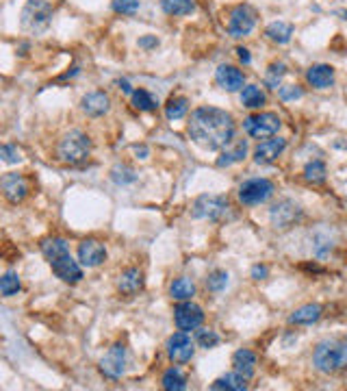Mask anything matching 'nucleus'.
Returning a JSON list of instances; mask_svg holds the SVG:
<instances>
[{"instance_id":"obj_1","label":"nucleus","mask_w":347,"mask_h":391,"mask_svg":"<svg viewBox=\"0 0 347 391\" xmlns=\"http://www.w3.org/2000/svg\"><path fill=\"white\" fill-rule=\"evenodd\" d=\"M187 133L193 144L204 150H224L228 144H233L237 124L228 111L217 107H197L191 111L187 122Z\"/></svg>"},{"instance_id":"obj_2","label":"nucleus","mask_w":347,"mask_h":391,"mask_svg":"<svg viewBox=\"0 0 347 391\" xmlns=\"http://www.w3.org/2000/svg\"><path fill=\"white\" fill-rule=\"evenodd\" d=\"M312 365L321 374H337L347 370V341L326 339L312 352Z\"/></svg>"},{"instance_id":"obj_3","label":"nucleus","mask_w":347,"mask_h":391,"mask_svg":"<svg viewBox=\"0 0 347 391\" xmlns=\"http://www.w3.org/2000/svg\"><path fill=\"white\" fill-rule=\"evenodd\" d=\"M57 155L63 163H70V166H78V163L87 161L91 155V139L80 133V130H70L68 135H63L59 141Z\"/></svg>"},{"instance_id":"obj_4","label":"nucleus","mask_w":347,"mask_h":391,"mask_svg":"<svg viewBox=\"0 0 347 391\" xmlns=\"http://www.w3.org/2000/svg\"><path fill=\"white\" fill-rule=\"evenodd\" d=\"M53 13H55V9H53L51 3H48V0H28V3L24 5V9H22L20 24H22L24 31L39 35V33H44L48 26H51Z\"/></svg>"},{"instance_id":"obj_5","label":"nucleus","mask_w":347,"mask_h":391,"mask_svg":"<svg viewBox=\"0 0 347 391\" xmlns=\"http://www.w3.org/2000/svg\"><path fill=\"white\" fill-rule=\"evenodd\" d=\"M280 126H283V120L278 118V113H272V111H258L254 116H247L243 120V130L252 139H269V137H276Z\"/></svg>"},{"instance_id":"obj_6","label":"nucleus","mask_w":347,"mask_h":391,"mask_svg":"<svg viewBox=\"0 0 347 391\" xmlns=\"http://www.w3.org/2000/svg\"><path fill=\"white\" fill-rule=\"evenodd\" d=\"M230 209V202L226 196H213V193H204L197 196L193 207H191V218L195 220H224Z\"/></svg>"},{"instance_id":"obj_7","label":"nucleus","mask_w":347,"mask_h":391,"mask_svg":"<svg viewBox=\"0 0 347 391\" xmlns=\"http://www.w3.org/2000/svg\"><path fill=\"white\" fill-rule=\"evenodd\" d=\"M256 20H258V13L254 7L250 5H237L233 11H230V18H228V35L233 40H243L247 37L250 33L254 31L256 26Z\"/></svg>"},{"instance_id":"obj_8","label":"nucleus","mask_w":347,"mask_h":391,"mask_svg":"<svg viewBox=\"0 0 347 391\" xmlns=\"http://www.w3.org/2000/svg\"><path fill=\"white\" fill-rule=\"evenodd\" d=\"M302 216H304L302 207L297 205L295 200H289V198L278 200L269 209V222H272L274 228H278V231H287V228L295 226L297 222L302 220Z\"/></svg>"},{"instance_id":"obj_9","label":"nucleus","mask_w":347,"mask_h":391,"mask_svg":"<svg viewBox=\"0 0 347 391\" xmlns=\"http://www.w3.org/2000/svg\"><path fill=\"white\" fill-rule=\"evenodd\" d=\"M276 187L269 178H250L239 187V200L247 207L263 205L274 196Z\"/></svg>"},{"instance_id":"obj_10","label":"nucleus","mask_w":347,"mask_h":391,"mask_svg":"<svg viewBox=\"0 0 347 391\" xmlns=\"http://www.w3.org/2000/svg\"><path fill=\"white\" fill-rule=\"evenodd\" d=\"M174 320H176L178 331L189 333V331H195V329H200V326H202L204 311H202V306H197L195 302L183 300L174 309Z\"/></svg>"},{"instance_id":"obj_11","label":"nucleus","mask_w":347,"mask_h":391,"mask_svg":"<svg viewBox=\"0 0 347 391\" xmlns=\"http://www.w3.org/2000/svg\"><path fill=\"white\" fill-rule=\"evenodd\" d=\"M126 365H128V350L124 344H113L100 361V370L109 379H120L126 372Z\"/></svg>"},{"instance_id":"obj_12","label":"nucleus","mask_w":347,"mask_h":391,"mask_svg":"<svg viewBox=\"0 0 347 391\" xmlns=\"http://www.w3.org/2000/svg\"><path fill=\"white\" fill-rule=\"evenodd\" d=\"M193 354H195V344H193V339L185 331H178V333H174L168 339V356H170V361L183 365V363L191 361Z\"/></svg>"},{"instance_id":"obj_13","label":"nucleus","mask_w":347,"mask_h":391,"mask_svg":"<svg viewBox=\"0 0 347 391\" xmlns=\"http://www.w3.org/2000/svg\"><path fill=\"white\" fill-rule=\"evenodd\" d=\"M51 268H53V274L57 279H61L63 283H78L82 279V268H80V261H74L70 252H65L61 257H57L55 261H51Z\"/></svg>"},{"instance_id":"obj_14","label":"nucleus","mask_w":347,"mask_h":391,"mask_svg":"<svg viewBox=\"0 0 347 391\" xmlns=\"http://www.w3.org/2000/svg\"><path fill=\"white\" fill-rule=\"evenodd\" d=\"M3 196L11 202V205H18L22 202L28 191H30V183L26 181V178L18 172H11V174H5L3 176Z\"/></svg>"},{"instance_id":"obj_15","label":"nucleus","mask_w":347,"mask_h":391,"mask_svg":"<svg viewBox=\"0 0 347 391\" xmlns=\"http://www.w3.org/2000/svg\"><path fill=\"white\" fill-rule=\"evenodd\" d=\"M78 261L85 268H98L107 261V248L98 239H85L78 243Z\"/></svg>"},{"instance_id":"obj_16","label":"nucleus","mask_w":347,"mask_h":391,"mask_svg":"<svg viewBox=\"0 0 347 391\" xmlns=\"http://www.w3.org/2000/svg\"><path fill=\"white\" fill-rule=\"evenodd\" d=\"M285 150H287V139L283 137L263 139L254 148V163H258V166H269V163H274Z\"/></svg>"},{"instance_id":"obj_17","label":"nucleus","mask_w":347,"mask_h":391,"mask_svg":"<svg viewBox=\"0 0 347 391\" xmlns=\"http://www.w3.org/2000/svg\"><path fill=\"white\" fill-rule=\"evenodd\" d=\"M215 83L224 92H241L245 87V74L235 65H220L215 72Z\"/></svg>"},{"instance_id":"obj_18","label":"nucleus","mask_w":347,"mask_h":391,"mask_svg":"<svg viewBox=\"0 0 347 391\" xmlns=\"http://www.w3.org/2000/svg\"><path fill=\"white\" fill-rule=\"evenodd\" d=\"M80 109L85 111L89 118H100L111 109V98L105 92H89L82 96Z\"/></svg>"},{"instance_id":"obj_19","label":"nucleus","mask_w":347,"mask_h":391,"mask_svg":"<svg viewBox=\"0 0 347 391\" xmlns=\"http://www.w3.org/2000/svg\"><path fill=\"white\" fill-rule=\"evenodd\" d=\"M306 80L317 89H328L335 85V68L328 63H317V65H310L308 72H306Z\"/></svg>"},{"instance_id":"obj_20","label":"nucleus","mask_w":347,"mask_h":391,"mask_svg":"<svg viewBox=\"0 0 347 391\" xmlns=\"http://www.w3.org/2000/svg\"><path fill=\"white\" fill-rule=\"evenodd\" d=\"M118 289L124 296H135L137 291L143 289V272L139 268H128L120 274Z\"/></svg>"},{"instance_id":"obj_21","label":"nucleus","mask_w":347,"mask_h":391,"mask_svg":"<svg viewBox=\"0 0 347 391\" xmlns=\"http://www.w3.org/2000/svg\"><path fill=\"white\" fill-rule=\"evenodd\" d=\"M245 157H247V141L239 139L233 146L228 144L226 148L222 150V155L217 157V166L220 168H230V166H235V163H241Z\"/></svg>"},{"instance_id":"obj_22","label":"nucleus","mask_w":347,"mask_h":391,"mask_svg":"<svg viewBox=\"0 0 347 391\" xmlns=\"http://www.w3.org/2000/svg\"><path fill=\"white\" fill-rule=\"evenodd\" d=\"M233 367L235 372H239L241 376L245 379H252L256 374V354L247 348H241L233 354Z\"/></svg>"},{"instance_id":"obj_23","label":"nucleus","mask_w":347,"mask_h":391,"mask_svg":"<svg viewBox=\"0 0 347 391\" xmlns=\"http://www.w3.org/2000/svg\"><path fill=\"white\" fill-rule=\"evenodd\" d=\"M323 313L321 304H304L300 309H295V311L289 315V324H297V326H308V324H315Z\"/></svg>"},{"instance_id":"obj_24","label":"nucleus","mask_w":347,"mask_h":391,"mask_svg":"<svg viewBox=\"0 0 347 391\" xmlns=\"http://www.w3.org/2000/svg\"><path fill=\"white\" fill-rule=\"evenodd\" d=\"M267 103V94L263 92L258 85H245L241 89V105L247 109H260Z\"/></svg>"},{"instance_id":"obj_25","label":"nucleus","mask_w":347,"mask_h":391,"mask_svg":"<svg viewBox=\"0 0 347 391\" xmlns=\"http://www.w3.org/2000/svg\"><path fill=\"white\" fill-rule=\"evenodd\" d=\"M65 252H70V246L63 237H48V239L42 241V254L46 257L48 263L55 261L57 257L65 254Z\"/></svg>"},{"instance_id":"obj_26","label":"nucleus","mask_w":347,"mask_h":391,"mask_svg":"<svg viewBox=\"0 0 347 391\" xmlns=\"http://www.w3.org/2000/svg\"><path fill=\"white\" fill-rule=\"evenodd\" d=\"M265 35H267V40H272L274 44H289L291 37H293V24L283 22V20L272 22V24L265 28Z\"/></svg>"},{"instance_id":"obj_27","label":"nucleus","mask_w":347,"mask_h":391,"mask_svg":"<svg viewBox=\"0 0 347 391\" xmlns=\"http://www.w3.org/2000/svg\"><path fill=\"white\" fill-rule=\"evenodd\" d=\"M170 296L174 300H191L195 296V283L191 279H187V276H180V279H176L172 285H170Z\"/></svg>"},{"instance_id":"obj_28","label":"nucleus","mask_w":347,"mask_h":391,"mask_svg":"<svg viewBox=\"0 0 347 391\" xmlns=\"http://www.w3.org/2000/svg\"><path fill=\"white\" fill-rule=\"evenodd\" d=\"M211 389H226V391H245L247 389V379L241 376L239 372H230V374H224L222 379H217Z\"/></svg>"},{"instance_id":"obj_29","label":"nucleus","mask_w":347,"mask_h":391,"mask_svg":"<svg viewBox=\"0 0 347 391\" xmlns=\"http://www.w3.org/2000/svg\"><path fill=\"white\" fill-rule=\"evenodd\" d=\"M189 111V101L185 96H172L168 103H165V118L168 120H183Z\"/></svg>"},{"instance_id":"obj_30","label":"nucleus","mask_w":347,"mask_h":391,"mask_svg":"<svg viewBox=\"0 0 347 391\" xmlns=\"http://www.w3.org/2000/svg\"><path fill=\"white\" fill-rule=\"evenodd\" d=\"M161 385H163V389H168V391H185L187 389V379L178 367H170L168 372L163 374Z\"/></svg>"},{"instance_id":"obj_31","label":"nucleus","mask_w":347,"mask_h":391,"mask_svg":"<svg viewBox=\"0 0 347 391\" xmlns=\"http://www.w3.org/2000/svg\"><path fill=\"white\" fill-rule=\"evenodd\" d=\"M328 176V168L323 161H310L304 168V181L310 185H321Z\"/></svg>"},{"instance_id":"obj_32","label":"nucleus","mask_w":347,"mask_h":391,"mask_svg":"<svg viewBox=\"0 0 347 391\" xmlns=\"http://www.w3.org/2000/svg\"><path fill=\"white\" fill-rule=\"evenodd\" d=\"M161 7L168 15H189L195 9L193 0H161Z\"/></svg>"},{"instance_id":"obj_33","label":"nucleus","mask_w":347,"mask_h":391,"mask_svg":"<svg viewBox=\"0 0 347 391\" xmlns=\"http://www.w3.org/2000/svg\"><path fill=\"white\" fill-rule=\"evenodd\" d=\"M20 287H22V283H20V276H18V272L9 270V272H5V274H3V279H0V293H3L5 298L15 296V293L20 291Z\"/></svg>"},{"instance_id":"obj_34","label":"nucleus","mask_w":347,"mask_h":391,"mask_svg":"<svg viewBox=\"0 0 347 391\" xmlns=\"http://www.w3.org/2000/svg\"><path fill=\"white\" fill-rule=\"evenodd\" d=\"M130 98H133V107L139 109V111H154L159 107V101L145 89H135L133 94H130Z\"/></svg>"},{"instance_id":"obj_35","label":"nucleus","mask_w":347,"mask_h":391,"mask_svg":"<svg viewBox=\"0 0 347 391\" xmlns=\"http://www.w3.org/2000/svg\"><path fill=\"white\" fill-rule=\"evenodd\" d=\"M111 178H113V183H118V185H130L137 181V172L130 166H126V163H118V166L111 170Z\"/></svg>"},{"instance_id":"obj_36","label":"nucleus","mask_w":347,"mask_h":391,"mask_svg":"<svg viewBox=\"0 0 347 391\" xmlns=\"http://www.w3.org/2000/svg\"><path fill=\"white\" fill-rule=\"evenodd\" d=\"M228 285V272L226 270H213L208 276H206V289L208 291H215V293H220L224 291Z\"/></svg>"},{"instance_id":"obj_37","label":"nucleus","mask_w":347,"mask_h":391,"mask_svg":"<svg viewBox=\"0 0 347 391\" xmlns=\"http://www.w3.org/2000/svg\"><path fill=\"white\" fill-rule=\"evenodd\" d=\"M287 74V65L285 63H272L269 70L265 74V83L269 89H280V80Z\"/></svg>"},{"instance_id":"obj_38","label":"nucleus","mask_w":347,"mask_h":391,"mask_svg":"<svg viewBox=\"0 0 347 391\" xmlns=\"http://www.w3.org/2000/svg\"><path fill=\"white\" fill-rule=\"evenodd\" d=\"M220 344V335L211 331V329H202V331H197V346L204 348V350H213L215 346Z\"/></svg>"},{"instance_id":"obj_39","label":"nucleus","mask_w":347,"mask_h":391,"mask_svg":"<svg viewBox=\"0 0 347 391\" xmlns=\"http://www.w3.org/2000/svg\"><path fill=\"white\" fill-rule=\"evenodd\" d=\"M141 7L139 0H113V11L115 13H124V15H133Z\"/></svg>"},{"instance_id":"obj_40","label":"nucleus","mask_w":347,"mask_h":391,"mask_svg":"<svg viewBox=\"0 0 347 391\" xmlns=\"http://www.w3.org/2000/svg\"><path fill=\"white\" fill-rule=\"evenodd\" d=\"M278 96H280V101H297V98H302L304 96V89L300 85H283L278 89Z\"/></svg>"},{"instance_id":"obj_41","label":"nucleus","mask_w":347,"mask_h":391,"mask_svg":"<svg viewBox=\"0 0 347 391\" xmlns=\"http://www.w3.org/2000/svg\"><path fill=\"white\" fill-rule=\"evenodd\" d=\"M0 157H3V161L9 163V166H13V163H20V161H22V153L15 148V146H11V144H5L3 148H0Z\"/></svg>"},{"instance_id":"obj_42","label":"nucleus","mask_w":347,"mask_h":391,"mask_svg":"<svg viewBox=\"0 0 347 391\" xmlns=\"http://www.w3.org/2000/svg\"><path fill=\"white\" fill-rule=\"evenodd\" d=\"M315 254L317 257H326L328 252H332V248H335V243H332V239H330L328 235H317L315 237Z\"/></svg>"},{"instance_id":"obj_43","label":"nucleus","mask_w":347,"mask_h":391,"mask_svg":"<svg viewBox=\"0 0 347 391\" xmlns=\"http://www.w3.org/2000/svg\"><path fill=\"white\" fill-rule=\"evenodd\" d=\"M139 46L145 48V51H150V48H157V46H159V40H157L154 35H145V37L139 40Z\"/></svg>"},{"instance_id":"obj_44","label":"nucleus","mask_w":347,"mask_h":391,"mask_svg":"<svg viewBox=\"0 0 347 391\" xmlns=\"http://www.w3.org/2000/svg\"><path fill=\"white\" fill-rule=\"evenodd\" d=\"M267 274H269V270H267L265 266H256V268H252V279H256V281H263Z\"/></svg>"},{"instance_id":"obj_45","label":"nucleus","mask_w":347,"mask_h":391,"mask_svg":"<svg viewBox=\"0 0 347 391\" xmlns=\"http://www.w3.org/2000/svg\"><path fill=\"white\" fill-rule=\"evenodd\" d=\"M237 55H239L241 63H245V65L252 61V57H250V51H247V48H241V46H239V48H237Z\"/></svg>"},{"instance_id":"obj_46","label":"nucleus","mask_w":347,"mask_h":391,"mask_svg":"<svg viewBox=\"0 0 347 391\" xmlns=\"http://www.w3.org/2000/svg\"><path fill=\"white\" fill-rule=\"evenodd\" d=\"M118 87H120L122 92H126V94H133V92H135L133 87H130V83H128V80H126V78L118 80Z\"/></svg>"},{"instance_id":"obj_47","label":"nucleus","mask_w":347,"mask_h":391,"mask_svg":"<svg viewBox=\"0 0 347 391\" xmlns=\"http://www.w3.org/2000/svg\"><path fill=\"white\" fill-rule=\"evenodd\" d=\"M135 153H137V155H141V159H145V157H148V148H145V146H135Z\"/></svg>"},{"instance_id":"obj_48","label":"nucleus","mask_w":347,"mask_h":391,"mask_svg":"<svg viewBox=\"0 0 347 391\" xmlns=\"http://www.w3.org/2000/svg\"><path fill=\"white\" fill-rule=\"evenodd\" d=\"M345 15H347V11H345Z\"/></svg>"}]
</instances>
